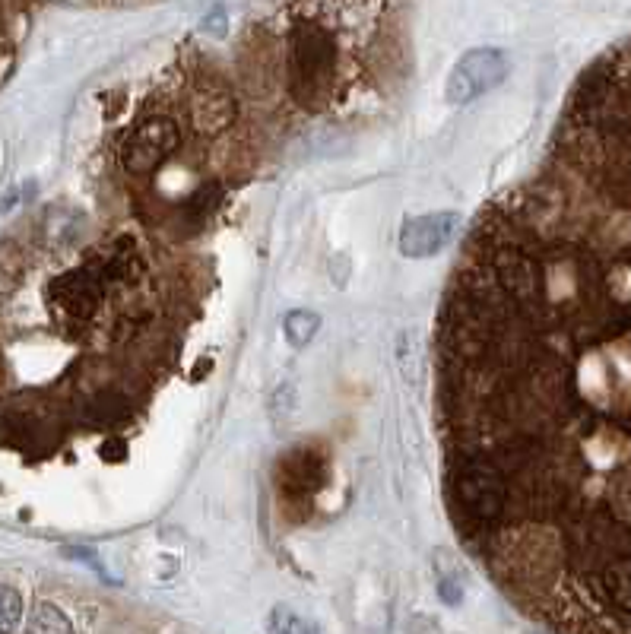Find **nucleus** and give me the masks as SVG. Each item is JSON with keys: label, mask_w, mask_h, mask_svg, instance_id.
Here are the masks:
<instances>
[{"label": "nucleus", "mask_w": 631, "mask_h": 634, "mask_svg": "<svg viewBox=\"0 0 631 634\" xmlns=\"http://www.w3.org/2000/svg\"><path fill=\"white\" fill-rule=\"evenodd\" d=\"M568 105L543 172L482 216L451 295L533 435L631 489V39Z\"/></svg>", "instance_id": "1"}, {"label": "nucleus", "mask_w": 631, "mask_h": 634, "mask_svg": "<svg viewBox=\"0 0 631 634\" xmlns=\"http://www.w3.org/2000/svg\"><path fill=\"white\" fill-rule=\"evenodd\" d=\"M365 13L359 0H289L254 48L257 77L308 115L337 105L362 64Z\"/></svg>", "instance_id": "2"}, {"label": "nucleus", "mask_w": 631, "mask_h": 634, "mask_svg": "<svg viewBox=\"0 0 631 634\" xmlns=\"http://www.w3.org/2000/svg\"><path fill=\"white\" fill-rule=\"evenodd\" d=\"M330 466L327 457L318 444H299L286 451L276 463L273 473V486H276V498H280L283 514L305 517L314 508V498H318L327 486Z\"/></svg>", "instance_id": "3"}, {"label": "nucleus", "mask_w": 631, "mask_h": 634, "mask_svg": "<svg viewBox=\"0 0 631 634\" xmlns=\"http://www.w3.org/2000/svg\"><path fill=\"white\" fill-rule=\"evenodd\" d=\"M508 54L498 48H476L467 51L454 64L448 86H444V99L451 105H467L479 96H486L489 89H495L501 80L508 77Z\"/></svg>", "instance_id": "4"}, {"label": "nucleus", "mask_w": 631, "mask_h": 634, "mask_svg": "<svg viewBox=\"0 0 631 634\" xmlns=\"http://www.w3.org/2000/svg\"><path fill=\"white\" fill-rule=\"evenodd\" d=\"M460 229L457 213H429L406 219L400 229V254L403 257H435Z\"/></svg>", "instance_id": "5"}, {"label": "nucleus", "mask_w": 631, "mask_h": 634, "mask_svg": "<svg viewBox=\"0 0 631 634\" xmlns=\"http://www.w3.org/2000/svg\"><path fill=\"white\" fill-rule=\"evenodd\" d=\"M26 634H73V625L54 603H39L29 615Z\"/></svg>", "instance_id": "6"}, {"label": "nucleus", "mask_w": 631, "mask_h": 634, "mask_svg": "<svg viewBox=\"0 0 631 634\" xmlns=\"http://www.w3.org/2000/svg\"><path fill=\"white\" fill-rule=\"evenodd\" d=\"M318 330H321V314L305 311V308L289 311L286 321H283V333L292 346H308L314 337H318Z\"/></svg>", "instance_id": "7"}, {"label": "nucleus", "mask_w": 631, "mask_h": 634, "mask_svg": "<svg viewBox=\"0 0 631 634\" xmlns=\"http://www.w3.org/2000/svg\"><path fill=\"white\" fill-rule=\"evenodd\" d=\"M23 619V596L13 587L0 584V634H13Z\"/></svg>", "instance_id": "8"}, {"label": "nucleus", "mask_w": 631, "mask_h": 634, "mask_svg": "<svg viewBox=\"0 0 631 634\" xmlns=\"http://www.w3.org/2000/svg\"><path fill=\"white\" fill-rule=\"evenodd\" d=\"M267 628H270V634H308V625L292 609H286V606H276L270 612Z\"/></svg>", "instance_id": "9"}]
</instances>
